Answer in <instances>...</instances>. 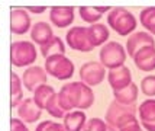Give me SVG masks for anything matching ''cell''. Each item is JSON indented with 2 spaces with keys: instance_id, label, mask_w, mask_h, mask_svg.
<instances>
[{
  "instance_id": "cell-2",
  "label": "cell",
  "mask_w": 155,
  "mask_h": 131,
  "mask_svg": "<svg viewBox=\"0 0 155 131\" xmlns=\"http://www.w3.org/2000/svg\"><path fill=\"white\" fill-rule=\"evenodd\" d=\"M136 18L125 7H113L107 15V25L122 36H128L136 28Z\"/></svg>"
},
{
  "instance_id": "cell-5",
  "label": "cell",
  "mask_w": 155,
  "mask_h": 131,
  "mask_svg": "<svg viewBox=\"0 0 155 131\" xmlns=\"http://www.w3.org/2000/svg\"><path fill=\"white\" fill-rule=\"evenodd\" d=\"M45 70L58 80H67L74 74V63L65 55H54L45 60Z\"/></svg>"
},
{
  "instance_id": "cell-15",
  "label": "cell",
  "mask_w": 155,
  "mask_h": 131,
  "mask_svg": "<svg viewBox=\"0 0 155 131\" xmlns=\"http://www.w3.org/2000/svg\"><path fill=\"white\" fill-rule=\"evenodd\" d=\"M134 63L142 71L155 70V47H147L138 51L134 57Z\"/></svg>"
},
{
  "instance_id": "cell-17",
  "label": "cell",
  "mask_w": 155,
  "mask_h": 131,
  "mask_svg": "<svg viewBox=\"0 0 155 131\" xmlns=\"http://www.w3.org/2000/svg\"><path fill=\"white\" fill-rule=\"evenodd\" d=\"M31 38L35 44H38L39 47L45 45L54 38L52 34V28L48 25L47 22H36L32 29H31Z\"/></svg>"
},
{
  "instance_id": "cell-29",
  "label": "cell",
  "mask_w": 155,
  "mask_h": 131,
  "mask_svg": "<svg viewBox=\"0 0 155 131\" xmlns=\"http://www.w3.org/2000/svg\"><path fill=\"white\" fill-rule=\"evenodd\" d=\"M35 131H67V130H65L64 124H58L55 121L47 119V121H42L41 124H38Z\"/></svg>"
},
{
  "instance_id": "cell-7",
  "label": "cell",
  "mask_w": 155,
  "mask_h": 131,
  "mask_svg": "<svg viewBox=\"0 0 155 131\" xmlns=\"http://www.w3.org/2000/svg\"><path fill=\"white\" fill-rule=\"evenodd\" d=\"M67 44L71 50L81 51V53H90L93 51L94 47L91 45L90 38H88V31L84 26H74L71 28L65 35Z\"/></svg>"
},
{
  "instance_id": "cell-3",
  "label": "cell",
  "mask_w": 155,
  "mask_h": 131,
  "mask_svg": "<svg viewBox=\"0 0 155 131\" xmlns=\"http://www.w3.org/2000/svg\"><path fill=\"white\" fill-rule=\"evenodd\" d=\"M136 119V106L135 105H123L113 101L106 111V122L116 130L129 124Z\"/></svg>"
},
{
  "instance_id": "cell-20",
  "label": "cell",
  "mask_w": 155,
  "mask_h": 131,
  "mask_svg": "<svg viewBox=\"0 0 155 131\" xmlns=\"http://www.w3.org/2000/svg\"><path fill=\"white\" fill-rule=\"evenodd\" d=\"M115 101L123 105H135L138 99V86L132 82L128 88H123L120 90H113Z\"/></svg>"
},
{
  "instance_id": "cell-32",
  "label": "cell",
  "mask_w": 155,
  "mask_h": 131,
  "mask_svg": "<svg viewBox=\"0 0 155 131\" xmlns=\"http://www.w3.org/2000/svg\"><path fill=\"white\" fill-rule=\"evenodd\" d=\"M107 131H116V128H113V127H110V125H109V127H107Z\"/></svg>"
},
{
  "instance_id": "cell-22",
  "label": "cell",
  "mask_w": 155,
  "mask_h": 131,
  "mask_svg": "<svg viewBox=\"0 0 155 131\" xmlns=\"http://www.w3.org/2000/svg\"><path fill=\"white\" fill-rule=\"evenodd\" d=\"M39 50L45 60L49 57H54V55H65V45L60 36H54L48 44L42 45Z\"/></svg>"
},
{
  "instance_id": "cell-19",
  "label": "cell",
  "mask_w": 155,
  "mask_h": 131,
  "mask_svg": "<svg viewBox=\"0 0 155 131\" xmlns=\"http://www.w3.org/2000/svg\"><path fill=\"white\" fill-rule=\"evenodd\" d=\"M88 31V38H90V42L93 47H100L104 42L109 40L110 36V32H109V28L101 25V23H94L91 26H87Z\"/></svg>"
},
{
  "instance_id": "cell-12",
  "label": "cell",
  "mask_w": 155,
  "mask_h": 131,
  "mask_svg": "<svg viewBox=\"0 0 155 131\" xmlns=\"http://www.w3.org/2000/svg\"><path fill=\"white\" fill-rule=\"evenodd\" d=\"M107 80L109 84L113 90H120L123 88H128L132 83V73L129 67L120 66L117 69H112L107 71Z\"/></svg>"
},
{
  "instance_id": "cell-31",
  "label": "cell",
  "mask_w": 155,
  "mask_h": 131,
  "mask_svg": "<svg viewBox=\"0 0 155 131\" xmlns=\"http://www.w3.org/2000/svg\"><path fill=\"white\" fill-rule=\"evenodd\" d=\"M28 12H32V13H44L47 10L45 6H29V7H25Z\"/></svg>"
},
{
  "instance_id": "cell-8",
  "label": "cell",
  "mask_w": 155,
  "mask_h": 131,
  "mask_svg": "<svg viewBox=\"0 0 155 131\" xmlns=\"http://www.w3.org/2000/svg\"><path fill=\"white\" fill-rule=\"evenodd\" d=\"M106 67L100 61H88L83 64L80 69V79L87 86H97L104 80L106 76Z\"/></svg>"
},
{
  "instance_id": "cell-6",
  "label": "cell",
  "mask_w": 155,
  "mask_h": 131,
  "mask_svg": "<svg viewBox=\"0 0 155 131\" xmlns=\"http://www.w3.org/2000/svg\"><path fill=\"white\" fill-rule=\"evenodd\" d=\"M126 60V50L122 47L119 42L110 41L104 44L100 50V63L106 69H117L123 66Z\"/></svg>"
},
{
  "instance_id": "cell-28",
  "label": "cell",
  "mask_w": 155,
  "mask_h": 131,
  "mask_svg": "<svg viewBox=\"0 0 155 131\" xmlns=\"http://www.w3.org/2000/svg\"><path fill=\"white\" fill-rule=\"evenodd\" d=\"M107 127L109 125L100 118H91L86 122L83 131H107Z\"/></svg>"
},
{
  "instance_id": "cell-21",
  "label": "cell",
  "mask_w": 155,
  "mask_h": 131,
  "mask_svg": "<svg viewBox=\"0 0 155 131\" xmlns=\"http://www.w3.org/2000/svg\"><path fill=\"white\" fill-rule=\"evenodd\" d=\"M112 10L109 7H97V6H81L78 9V13H80V18L84 22H88L91 25H94L97 21H100L101 16Z\"/></svg>"
},
{
  "instance_id": "cell-16",
  "label": "cell",
  "mask_w": 155,
  "mask_h": 131,
  "mask_svg": "<svg viewBox=\"0 0 155 131\" xmlns=\"http://www.w3.org/2000/svg\"><path fill=\"white\" fill-rule=\"evenodd\" d=\"M139 119L147 131H155V99H147L139 105Z\"/></svg>"
},
{
  "instance_id": "cell-10",
  "label": "cell",
  "mask_w": 155,
  "mask_h": 131,
  "mask_svg": "<svg viewBox=\"0 0 155 131\" xmlns=\"http://www.w3.org/2000/svg\"><path fill=\"white\" fill-rule=\"evenodd\" d=\"M31 26V16L28 15V10L23 7H15L10 12V31L16 35L26 34Z\"/></svg>"
},
{
  "instance_id": "cell-9",
  "label": "cell",
  "mask_w": 155,
  "mask_h": 131,
  "mask_svg": "<svg viewBox=\"0 0 155 131\" xmlns=\"http://www.w3.org/2000/svg\"><path fill=\"white\" fill-rule=\"evenodd\" d=\"M47 79H48L47 70L39 67V66H32V67H28L23 71L22 83L29 92H35L39 86L47 84Z\"/></svg>"
},
{
  "instance_id": "cell-24",
  "label": "cell",
  "mask_w": 155,
  "mask_h": 131,
  "mask_svg": "<svg viewBox=\"0 0 155 131\" xmlns=\"http://www.w3.org/2000/svg\"><path fill=\"white\" fill-rule=\"evenodd\" d=\"M55 93V89L52 86L49 84H42L39 86L38 89L34 92V101L36 102V105L39 106L41 109H45L47 108V104L49 102V99L54 96Z\"/></svg>"
},
{
  "instance_id": "cell-23",
  "label": "cell",
  "mask_w": 155,
  "mask_h": 131,
  "mask_svg": "<svg viewBox=\"0 0 155 131\" xmlns=\"http://www.w3.org/2000/svg\"><path fill=\"white\" fill-rule=\"evenodd\" d=\"M22 80L20 77L16 74V73H10V95H12V99H10V105L12 108H18L22 102H23V90H22Z\"/></svg>"
},
{
  "instance_id": "cell-13",
  "label": "cell",
  "mask_w": 155,
  "mask_h": 131,
  "mask_svg": "<svg viewBox=\"0 0 155 131\" xmlns=\"http://www.w3.org/2000/svg\"><path fill=\"white\" fill-rule=\"evenodd\" d=\"M42 109L36 105V102L34 101V98H26L23 99V102L18 106V115L19 119H22L23 122L28 124H34L41 118Z\"/></svg>"
},
{
  "instance_id": "cell-30",
  "label": "cell",
  "mask_w": 155,
  "mask_h": 131,
  "mask_svg": "<svg viewBox=\"0 0 155 131\" xmlns=\"http://www.w3.org/2000/svg\"><path fill=\"white\" fill-rule=\"evenodd\" d=\"M10 131H29V130H28V127L25 125V122L22 119L12 118L10 119Z\"/></svg>"
},
{
  "instance_id": "cell-27",
  "label": "cell",
  "mask_w": 155,
  "mask_h": 131,
  "mask_svg": "<svg viewBox=\"0 0 155 131\" xmlns=\"http://www.w3.org/2000/svg\"><path fill=\"white\" fill-rule=\"evenodd\" d=\"M141 90H142V93L147 95V96H155V76L154 74L142 79Z\"/></svg>"
},
{
  "instance_id": "cell-4",
  "label": "cell",
  "mask_w": 155,
  "mask_h": 131,
  "mask_svg": "<svg viewBox=\"0 0 155 131\" xmlns=\"http://www.w3.org/2000/svg\"><path fill=\"white\" fill-rule=\"evenodd\" d=\"M36 48L29 41H16L10 47V61L15 67L31 66L36 61Z\"/></svg>"
},
{
  "instance_id": "cell-18",
  "label": "cell",
  "mask_w": 155,
  "mask_h": 131,
  "mask_svg": "<svg viewBox=\"0 0 155 131\" xmlns=\"http://www.w3.org/2000/svg\"><path fill=\"white\" fill-rule=\"evenodd\" d=\"M86 119H87V117L83 111H70L64 117V127L67 131H83L84 125L87 122Z\"/></svg>"
},
{
  "instance_id": "cell-14",
  "label": "cell",
  "mask_w": 155,
  "mask_h": 131,
  "mask_svg": "<svg viewBox=\"0 0 155 131\" xmlns=\"http://www.w3.org/2000/svg\"><path fill=\"white\" fill-rule=\"evenodd\" d=\"M49 19L58 28H67L74 21V7L54 6L49 10Z\"/></svg>"
},
{
  "instance_id": "cell-25",
  "label": "cell",
  "mask_w": 155,
  "mask_h": 131,
  "mask_svg": "<svg viewBox=\"0 0 155 131\" xmlns=\"http://www.w3.org/2000/svg\"><path fill=\"white\" fill-rule=\"evenodd\" d=\"M139 22L147 31L155 35V7H145L139 15Z\"/></svg>"
},
{
  "instance_id": "cell-1",
  "label": "cell",
  "mask_w": 155,
  "mask_h": 131,
  "mask_svg": "<svg viewBox=\"0 0 155 131\" xmlns=\"http://www.w3.org/2000/svg\"><path fill=\"white\" fill-rule=\"evenodd\" d=\"M60 95V102L62 108L70 112L73 109H87L94 104V93L90 86H87L83 82H71L64 84L61 90L58 92Z\"/></svg>"
},
{
  "instance_id": "cell-26",
  "label": "cell",
  "mask_w": 155,
  "mask_h": 131,
  "mask_svg": "<svg viewBox=\"0 0 155 131\" xmlns=\"http://www.w3.org/2000/svg\"><path fill=\"white\" fill-rule=\"evenodd\" d=\"M45 111H47L48 114H51L54 118H64L67 115V111L62 108V105H61V102H60V95H58V93H55L54 96L49 99Z\"/></svg>"
},
{
  "instance_id": "cell-11",
  "label": "cell",
  "mask_w": 155,
  "mask_h": 131,
  "mask_svg": "<svg viewBox=\"0 0 155 131\" xmlns=\"http://www.w3.org/2000/svg\"><path fill=\"white\" fill-rule=\"evenodd\" d=\"M147 47H155V40L148 32H135L129 36L128 42H126L128 55H130L132 58L135 57L138 51H141L142 48H147Z\"/></svg>"
}]
</instances>
